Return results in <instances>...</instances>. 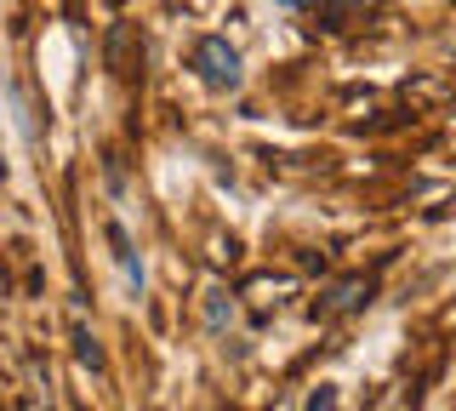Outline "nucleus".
<instances>
[{
  "label": "nucleus",
  "instance_id": "nucleus-1",
  "mask_svg": "<svg viewBox=\"0 0 456 411\" xmlns=\"http://www.w3.org/2000/svg\"><path fill=\"white\" fill-rule=\"evenodd\" d=\"M194 69H200L206 86H240V52L228 46V40H217V35H206L194 46Z\"/></svg>",
  "mask_w": 456,
  "mask_h": 411
},
{
  "label": "nucleus",
  "instance_id": "nucleus-2",
  "mask_svg": "<svg viewBox=\"0 0 456 411\" xmlns=\"http://www.w3.org/2000/svg\"><path fill=\"white\" fill-rule=\"evenodd\" d=\"M303 411H337V389H331V382H320V389L308 394V406H303Z\"/></svg>",
  "mask_w": 456,
  "mask_h": 411
},
{
  "label": "nucleus",
  "instance_id": "nucleus-3",
  "mask_svg": "<svg viewBox=\"0 0 456 411\" xmlns=\"http://www.w3.org/2000/svg\"><path fill=\"white\" fill-rule=\"evenodd\" d=\"M75 343H80V360H86V366H103V354H97V343H92L86 332H75Z\"/></svg>",
  "mask_w": 456,
  "mask_h": 411
}]
</instances>
